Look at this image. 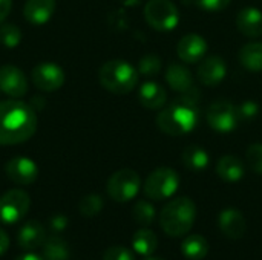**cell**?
<instances>
[{
    "instance_id": "cell-1",
    "label": "cell",
    "mask_w": 262,
    "mask_h": 260,
    "mask_svg": "<svg viewBox=\"0 0 262 260\" xmlns=\"http://www.w3.org/2000/svg\"><path fill=\"white\" fill-rule=\"evenodd\" d=\"M37 129L35 110L17 100L0 103V146H12L28 141Z\"/></svg>"
},
{
    "instance_id": "cell-2",
    "label": "cell",
    "mask_w": 262,
    "mask_h": 260,
    "mask_svg": "<svg viewBox=\"0 0 262 260\" xmlns=\"http://www.w3.org/2000/svg\"><path fill=\"white\" fill-rule=\"evenodd\" d=\"M198 97L200 93L193 87L164 107L157 116L160 130L170 136H181L192 132L200 121Z\"/></svg>"
},
{
    "instance_id": "cell-3",
    "label": "cell",
    "mask_w": 262,
    "mask_h": 260,
    "mask_svg": "<svg viewBox=\"0 0 262 260\" xmlns=\"http://www.w3.org/2000/svg\"><path fill=\"white\" fill-rule=\"evenodd\" d=\"M196 219V205L190 198H175L160 213V227L170 238L186 236Z\"/></svg>"
},
{
    "instance_id": "cell-4",
    "label": "cell",
    "mask_w": 262,
    "mask_h": 260,
    "mask_svg": "<svg viewBox=\"0 0 262 260\" xmlns=\"http://www.w3.org/2000/svg\"><path fill=\"white\" fill-rule=\"evenodd\" d=\"M98 80L106 90L124 95L137 86L138 70L124 60H111L100 67Z\"/></svg>"
},
{
    "instance_id": "cell-5",
    "label": "cell",
    "mask_w": 262,
    "mask_h": 260,
    "mask_svg": "<svg viewBox=\"0 0 262 260\" xmlns=\"http://www.w3.org/2000/svg\"><path fill=\"white\" fill-rule=\"evenodd\" d=\"M180 187V176L170 167L154 170L144 182V195L152 201L169 199Z\"/></svg>"
},
{
    "instance_id": "cell-6",
    "label": "cell",
    "mask_w": 262,
    "mask_h": 260,
    "mask_svg": "<svg viewBox=\"0 0 262 260\" xmlns=\"http://www.w3.org/2000/svg\"><path fill=\"white\" fill-rule=\"evenodd\" d=\"M140 185H141V179L138 173L130 169H123L115 172L109 178L106 190L112 201L124 204L137 196V193L140 192Z\"/></svg>"
},
{
    "instance_id": "cell-7",
    "label": "cell",
    "mask_w": 262,
    "mask_h": 260,
    "mask_svg": "<svg viewBox=\"0 0 262 260\" xmlns=\"http://www.w3.org/2000/svg\"><path fill=\"white\" fill-rule=\"evenodd\" d=\"M144 17L157 31H172L180 21L178 8L172 0H149L144 6Z\"/></svg>"
},
{
    "instance_id": "cell-8",
    "label": "cell",
    "mask_w": 262,
    "mask_h": 260,
    "mask_svg": "<svg viewBox=\"0 0 262 260\" xmlns=\"http://www.w3.org/2000/svg\"><path fill=\"white\" fill-rule=\"evenodd\" d=\"M31 199L29 195L23 190L14 188L0 196V222L15 224L21 221L29 211Z\"/></svg>"
},
{
    "instance_id": "cell-9",
    "label": "cell",
    "mask_w": 262,
    "mask_h": 260,
    "mask_svg": "<svg viewBox=\"0 0 262 260\" xmlns=\"http://www.w3.org/2000/svg\"><path fill=\"white\" fill-rule=\"evenodd\" d=\"M238 121L239 116L236 112V106H233L227 100H218L212 103L207 109V123L216 132H232L238 126Z\"/></svg>"
},
{
    "instance_id": "cell-10",
    "label": "cell",
    "mask_w": 262,
    "mask_h": 260,
    "mask_svg": "<svg viewBox=\"0 0 262 260\" xmlns=\"http://www.w3.org/2000/svg\"><path fill=\"white\" fill-rule=\"evenodd\" d=\"M32 81L40 90L52 92L63 86L64 72L54 63H40L32 69Z\"/></svg>"
},
{
    "instance_id": "cell-11",
    "label": "cell",
    "mask_w": 262,
    "mask_h": 260,
    "mask_svg": "<svg viewBox=\"0 0 262 260\" xmlns=\"http://www.w3.org/2000/svg\"><path fill=\"white\" fill-rule=\"evenodd\" d=\"M5 173L12 182L18 184V185H29L37 179L38 167L32 159L18 156V158H12L6 162Z\"/></svg>"
},
{
    "instance_id": "cell-12",
    "label": "cell",
    "mask_w": 262,
    "mask_h": 260,
    "mask_svg": "<svg viewBox=\"0 0 262 260\" xmlns=\"http://www.w3.org/2000/svg\"><path fill=\"white\" fill-rule=\"evenodd\" d=\"M218 227L221 233L230 241H239L247 231V222L244 215L236 208H227L220 213Z\"/></svg>"
},
{
    "instance_id": "cell-13",
    "label": "cell",
    "mask_w": 262,
    "mask_h": 260,
    "mask_svg": "<svg viewBox=\"0 0 262 260\" xmlns=\"http://www.w3.org/2000/svg\"><path fill=\"white\" fill-rule=\"evenodd\" d=\"M0 90L9 97L18 98L28 90V80L25 74L12 66V64H5L0 67Z\"/></svg>"
},
{
    "instance_id": "cell-14",
    "label": "cell",
    "mask_w": 262,
    "mask_h": 260,
    "mask_svg": "<svg viewBox=\"0 0 262 260\" xmlns=\"http://www.w3.org/2000/svg\"><path fill=\"white\" fill-rule=\"evenodd\" d=\"M18 247L25 251H35L41 248L46 241V230L38 221H28L25 222L17 234Z\"/></svg>"
},
{
    "instance_id": "cell-15",
    "label": "cell",
    "mask_w": 262,
    "mask_h": 260,
    "mask_svg": "<svg viewBox=\"0 0 262 260\" xmlns=\"http://www.w3.org/2000/svg\"><path fill=\"white\" fill-rule=\"evenodd\" d=\"M206 51H207V43L198 34H187L177 44L178 57L184 63H198L204 57Z\"/></svg>"
},
{
    "instance_id": "cell-16",
    "label": "cell",
    "mask_w": 262,
    "mask_h": 260,
    "mask_svg": "<svg viewBox=\"0 0 262 260\" xmlns=\"http://www.w3.org/2000/svg\"><path fill=\"white\" fill-rule=\"evenodd\" d=\"M226 74H227L226 61L218 55H212V57L203 60V63L200 64V67L196 70L198 80L204 86H216V84H220L224 80Z\"/></svg>"
},
{
    "instance_id": "cell-17",
    "label": "cell",
    "mask_w": 262,
    "mask_h": 260,
    "mask_svg": "<svg viewBox=\"0 0 262 260\" xmlns=\"http://www.w3.org/2000/svg\"><path fill=\"white\" fill-rule=\"evenodd\" d=\"M236 28L238 31L249 37L258 38L262 35V11L253 6H247L239 11L236 17Z\"/></svg>"
},
{
    "instance_id": "cell-18",
    "label": "cell",
    "mask_w": 262,
    "mask_h": 260,
    "mask_svg": "<svg viewBox=\"0 0 262 260\" xmlns=\"http://www.w3.org/2000/svg\"><path fill=\"white\" fill-rule=\"evenodd\" d=\"M166 81L173 90H177L180 93H186L195 87L192 72L184 64H180V63H170L167 66Z\"/></svg>"
},
{
    "instance_id": "cell-19",
    "label": "cell",
    "mask_w": 262,
    "mask_h": 260,
    "mask_svg": "<svg viewBox=\"0 0 262 260\" xmlns=\"http://www.w3.org/2000/svg\"><path fill=\"white\" fill-rule=\"evenodd\" d=\"M55 11V0H26L23 14L32 25L46 23Z\"/></svg>"
},
{
    "instance_id": "cell-20",
    "label": "cell",
    "mask_w": 262,
    "mask_h": 260,
    "mask_svg": "<svg viewBox=\"0 0 262 260\" xmlns=\"http://www.w3.org/2000/svg\"><path fill=\"white\" fill-rule=\"evenodd\" d=\"M138 100L146 109H161L167 101L164 87L155 81H146L138 90Z\"/></svg>"
},
{
    "instance_id": "cell-21",
    "label": "cell",
    "mask_w": 262,
    "mask_h": 260,
    "mask_svg": "<svg viewBox=\"0 0 262 260\" xmlns=\"http://www.w3.org/2000/svg\"><path fill=\"white\" fill-rule=\"evenodd\" d=\"M216 173L226 182H238L244 178L246 167L243 161L233 155H226L216 162Z\"/></svg>"
},
{
    "instance_id": "cell-22",
    "label": "cell",
    "mask_w": 262,
    "mask_h": 260,
    "mask_svg": "<svg viewBox=\"0 0 262 260\" xmlns=\"http://www.w3.org/2000/svg\"><path fill=\"white\" fill-rule=\"evenodd\" d=\"M243 67L252 72L262 70V41H250L241 48L238 54Z\"/></svg>"
},
{
    "instance_id": "cell-23",
    "label": "cell",
    "mask_w": 262,
    "mask_h": 260,
    "mask_svg": "<svg viewBox=\"0 0 262 260\" xmlns=\"http://www.w3.org/2000/svg\"><path fill=\"white\" fill-rule=\"evenodd\" d=\"M210 245L204 236L192 234L181 242V253L189 260H203L209 254Z\"/></svg>"
},
{
    "instance_id": "cell-24",
    "label": "cell",
    "mask_w": 262,
    "mask_h": 260,
    "mask_svg": "<svg viewBox=\"0 0 262 260\" xmlns=\"http://www.w3.org/2000/svg\"><path fill=\"white\" fill-rule=\"evenodd\" d=\"M132 247H134V251L138 253L140 256L149 257L155 253L158 247V238L152 230L140 228L132 238Z\"/></svg>"
},
{
    "instance_id": "cell-25",
    "label": "cell",
    "mask_w": 262,
    "mask_h": 260,
    "mask_svg": "<svg viewBox=\"0 0 262 260\" xmlns=\"http://www.w3.org/2000/svg\"><path fill=\"white\" fill-rule=\"evenodd\" d=\"M209 153L200 146H189L183 152V164L192 172H203L209 166Z\"/></svg>"
},
{
    "instance_id": "cell-26",
    "label": "cell",
    "mask_w": 262,
    "mask_h": 260,
    "mask_svg": "<svg viewBox=\"0 0 262 260\" xmlns=\"http://www.w3.org/2000/svg\"><path fill=\"white\" fill-rule=\"evenodd\" d=\"M41 257L45 260H68L69 259V247L64 239L58 236H52L45 241L41 245Z\"/></svg>"
},
{
    "instance_id": "cell-27",
    "label": "cell",
    "mask_w": 262,
    "mask_h": 260,
    "mask_svg": "<svg viewBox=\"0 0 262 260\" xmlns=\"http://www.w3.org/2000/svg\"><path fill=\"white\" fill-rule=\"evenodd\" d=\"M132 216H134V219H135L137 224L147 227V225H150L155 221L157 213H155V208H154V205L150 202H147V201H138L134 205V208H132Z\"/></svg>"
},
{
    "instance_id": "cell-28",
    "label": "cell",
    "mask_w": 262,
    "mask_h": 260,
    "mask_svg": "<svg viewBox=\"0 0 262 260\" xmlns=\"http://www.w3.org/2000/svg\"><path fill=\"white\" fill-rule=\"evenodd\" d=\"M80 215L84 218H94L103 210V199L98 195H86L78 204Z\"/></svg>"
},
{
    "instance_id": "cell-29",
    "label": "cell",
    "mask_w": 262,
    "mask_h": 260,
    "mask_svg": "<svg viewBox=\"0 0 262 260\" xmlns=\"http://www.w3.org/2000/svg\"><path fill=\"white\" fill-rule=\"evenodd\" d=\"M137 70L144 77H154L161 70V60L155 54H147L140 58Z\"/></svg>"
},
{
    "instance_id": "cell-30",
    "label": "cell",
    "mask_w": 262,
    "mask_h": 260,
    "mask_svg": "<svg viewBox=\"0 0 262 260\" xmlns=\"http://www.w3.org/2000/svg\"><path fill=\"white\" fill-rule=\"evenodd\" d=\"M246 159H247L249 167L256 175H262V144H252L247 149Z\"/></svg>"
},
{
    "instance_id": "cell-31",
    "label": "cell",
    "mask_w": 262,
    "mask_h": 260,
    "mask_svg": "<svg viewBox=\"0 0 262 260\" xmlns=\"http://www.w3.org/2000/svg\"><path fill=\"white\" fill-rule=\"evenodd\" d=\"M20 37H21V32L15 25H3V26H0V41L5 46L12 48V46L18 44Z\"/></svg>"
},
{
    "instance_id": "cell-32",
    "label": "cell",
    "mask_w": 262,
    "mask_h": 260,
    "mask_svg": "<svg viewBox=\"0 0 262 260\" xmlns=\"http://www.w3.org/2000/svg\"><path fill=\"white\" fill-rule=\"evenodd\" d=\"M236 112H238L239 120H243V121L253 120L259 113V106H258L256 101L247 100V101H243V103H239L236 106Z\"/></svg>"
},
{
    "instance_id": "cell-33",
    "label": "cell",
    "mask_w": 262,
    "mask_h": 260,
    "mask_svg": "<svg viewBox=\"0 0 262 260\" xmlns=\"http://www.w3.org/2000/svg\"><path fill=\"white\" fill-rule=\"evenodd\" d=\"M103 260H135V257L124 247H111L104 251Z\"/></svg>"
},
{
    "instance_id": "cell-34",
    "label": "cell",
    "mask_w": 262,
    "mask_h": 260,
    "mask_svg": "<svg viewBox=\"0 0 262 260\" xmlns=\"http://www.w3.org/2000/svg\"><path fill=\"white\" fill-rule=\"evenodd\" d=\"M196 5L206 11V12H216V11H221L224 9L226 6H229V3L232 0H195Z\"/></svg>"
},
{
    "instance_id": "cell-35",
    "label": "cell",
    "mask_w": 262,
    "mask_h": 260,
    "mask_svg": "<svg viewBox=\"0 0 262 260\" xmlns=\"http://www.w3.org/2000/svg\"><path fill=\"white\" fill-rule=\"evenodd\" d=\"M68 227V218L64 215H54L49 219V228L54 233H61Z\"/></svg>"
},
{
    "instance_id": "cell-36",
    "label": "cell",
    "mask_w": 262,
    "mask_h": 260,
    "mask_svg": "<svg viewBox=\"0 0 262 260\" xmlns=\"http://www.w3.org/2000/svg\"><path fill=\"white\" fill-rule=\"evenodd\" d=\"M12 6V0H0V23L8 17Z\"/></svg>"
},
{
    "instance_id": "cell-37",
    "label": "cell",
    "mask_w": 262,
    "mask_h": 260,
    "mask_svg": "<svg viewBox=\"0 0 262 260\" xmlns=\"http://www.w3.org/2000/svg\"><path fill=\"white\" fill-rule=\"evenodd\" d=\"M9 248V238L8 234L0 228V256H3Z\"/></svg>"
},
{
    "instance_id": "cell-38",
    "label": "cell",
    "mask_w": 262,
    "mask_h": 260,
    "mask_svg": "<svg viewBox=\"0 0 262 260\" xmlns=\"http://www.w3.org/2000/svg\"><path fill=\"white\" fill-rule=\"evenodd\" d=\"M15 260H45V259H43L41 256L35 254L34 251H26V253L20 254V256H18Z\"/></svg>"
},
{
    "instance_id": "cell-39",
    "label": "cell",
    "mask_w": 262,
    "mask_h": 260,
    "mask_svg": "<svg viewBox=\"0 0 262 260\" xmlns=\"http://www.w3.org/2000/svg\"><path fill=\"white\" fill-rule=\"evenodd\" d=\"M146 260H164V259H157V257H149V259Z\"/></svg>"
}]
</instances>
